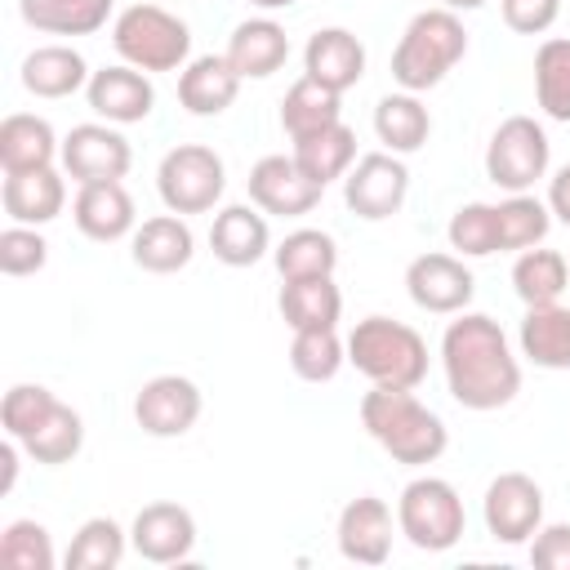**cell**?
<instances>
[{"mask_svg":"<svg viewBox=\"0 0 570 570\" xmlns=\"http://www.w3.org/2000/svg\"><path fill=\"white\" fill-rule=\"evenodd\" d=\"M441 370L450 396L476 414L503 410L521 392V361L503 325L485 312H454L441 334Z\"/></svg>","mask_w":570,"mask_h":570,"instance_id":"obj_1","label":"cell"},{"mask_svg":"<svg viewBox=\"0 0 570 570\" xmlns=\"http://www.w3.org/2000/svg\"><path fill=\"white\" fill-rule=\"evenodd\" d=\"M361 428L374 436L383 454H392L405 468L436 463L450 445V428L436 410H428L414 387H370L361 396Z\"/></svg>","mask_w":570,"mask_h":570,"instance_id":"obj_2","label":"cell"},{"mask_svg":"<svg viewBox=\"0 0 570 570\" xmlns=\"http://www.w3.org/2000/svg\"><path fill=\"white\" fill-rule=\"evenodd\" d=\"M468 53V31L463 18L445 4L423 9L405 22L396 49H392V80L410 94H423L432 85H441Z\"/></svg>","mask_w":570,"mask_h":570,"instance_id":"obj_3","label":"cell"},{"mask_svg":"<svg viewBox=\"0 0 570 570\" xmlns=\"http://www.w3.org/2000/svg\"><path fill=\"white\" fill-rule=\"evenodd\" d=\"M347 361L379 387H419L428 379V343L414 325L365 316L347 334Z\"/></svg>","mask_w":570,"mask_h":570,"instance_id":"obj_4","label":"cell"},{"mask_svg":"<svg viewBox=\"0 0 570 570\" xmlns=\"http://www.w3.org/2000/svg\"><path fill=\"white\" fill-rule=\"evenodd\" d=\"M111 45L120 53V62L138 67V71H183L191 58V31L178 13L160 9V4H129L116 13L111 22Z\"/></svg>","mask_w":570,"mask_h":570,"instance_id":"obj_5","label":"cell"},{"mask_svg":"<svg viewBox=\"0 0 570 570\" xmlns=\"http://www.w3.org/2000/svg\"><path fill=\"white\" fill-rule=\"evenodd\" d=\"M396 530L419 552H450L468 530L459 490L445 476H414L396 499Z\"/></svg>","mask_w":570,"mask_h":570,"instance_id":"obj_6","label":"cell"},{"mask_svg":"<svg viewBox=\"0 0 570 570\" xmlns=\"http://www.w3.org/2000/svg\"><path fill=\"white\" fill-rule=\"evenodd\" d=\"M227 187V165L214 147L205 142H178L165 151L160 169H156V191L165 200L169 214H209L223 200Z\"/></svg>","mask_w":570,"mask_h":570,"instance_id":"obj_7","label":"cell"},{"mask_svg":"<svg viewBox=\"0 0 570 570\" xmlns=\"http://www.w3.org/2000/svg\"><path fill=\"white\" fill-rule=\"evenodd\" d=\"M548 160H552L548 129H543L534 116H508V120L490 134V147H485V178H490L494 187H503L508 196H512V191H530V187L548 174Z\"/></svg>","mask_w":570,"mask_h":570,"instance_id":"obj_8","label":"cell"},{"mask_svg":"<svg viewBox=\"0 0 570 570\" xmlns=\"http://www.w3.org/2000/svg\"><path fill=\"white\" fill-rule=\"evenodd\" d=\"M62 174L85 187V183H120L134 165V151H129V138L116 129V125H71V134L62 138V156H58Z\"/></svg>","mask_w":570,"mask_h":570,"instance_id":"obj_9","label":"cell"},{"mask_svg":"<svg viewBox=\"0 0 570 570\" xmlns=\"http://www.w3.org/2000/svg\"><path fill=\"white\" fill-rule=\"evenodd\" d=\"M481 517H485L490 539H499L508 548L530 543L534 530L543 525V490H539V481L525 476V472H499L485 485Z\"/></svg>","mask_w":570,"mask_h":570,"instance_id":"obj_10","label":"cell"},{"mask_svg":"<svg viewBox=\"0 0 570 570\" xmlns=\"http://www.w3.org/2000/svg\"><path fill=\"white\" fill-rule=\"evenodd\" d=\"M405 191H410V169L401 156L392 151H370L361 156L347 178H343V200L356 218L365 223H383L392 218L401 205H405Z\"/></svg>","mask_w":570,"mask_h":570,"instance_id":"obj_11","label":"cell"},{"mask_svg":"<svg viewBox=\"0 0 570 570\" xmlns=\"http://www.w3.org/2000/svg\"><path fill=\"white\" fill-rule=\"evenodd\" d=\"M200 410H205V396L187 374H156L134 396V423L160 441L187 436L196 428Z\"/></svg>","mask_w":570,"mask_h":570,"instance_id":"obj_12","label":"cell"},{"mask_svg":"<svg viewBox=\"0 0 570 570\" xmlns=\"http://www.w3.org/2000/svg\"><path fill=\"white\" fill-rule=\"evenodd\" d=\"M405 294L414 307L432 316H454V312H468L476 294V276L459 254H419L405 267Z\"/></svg>","mask_w":570,"mask_h":570,"instance_id":"obj_13","label":"cell"},{"mask_svg":"<svg viewBox=\"0 0 570 570\" xmlns=\"http://www.w3.org/2000/svg\"><path fill=\"white\" fill-rule=\"evenodd\" d=\"M245 187H249V200L263 214H276V218H303V214H312L321 205V191H325L321 183H312L298 169L294 156H281V151L254 160Z\"/></svg>","mask_w":570,"mask_h":570,"instance_id":"obj_14","label":"cell"},{"mask_svg":"<svg viewBox=\"0 0 570 570\" xmlns=\"http://www.w3.org/2000/svg\"><path fill=\"white\" fill-rule=\"evenodd\" d=\"M129 548L151 561V566H174V561H187L191 548H196V517L183 508V503H169V499H156L147 508H138L134 525H129Z\"/></svg>","mask_w":570,"mask_h":570,"instance_id":"obj_15","label":"cell"},{"mask_svg":"<svg viewBox=\"0 0 570 570\" xmlns=\"http://www.w3.org/2000/svg\"><path fill=\"white\" fill-rule=\"evenodd\" d=\"M85 98H89L94 116H102L107 125H138L156 107V85L147 80V71L120 62V67L94 71L85 85Z\"/></svg>","mask_w":570,"mask_h":570,"instance_id":"obj_16","label":"cell"},{"mask_svg":"<svg viewBox=\"0 0 570 570\" xmlns=\"http://www.w3.org/2000/svg\"><path fill=\"white\" fill-rule=\"evenodd\" d=\"M338 552L356 566H383L392 557V508L379 494H361L338 512Z\"/></svg>","mask_w":570,"mask_h":570,"instance_id":"obj_17","label":"cell"},{"mask_svg":"<svg viewBox=\"0 0 570 570\" xmlns=\"http://www.w3.org/2000/svg\"><path fill=\"white\" fill-rule=\"evenodd\" d=\"M209 249L227 267H254L272 249L267 214L254 200L249 205H223L214 214V227H209Z\"/></svg>","mask_w":570,"mask_h":570,"instance_id":"obj_18","label":"cell"},{"mask_svg":"<svg viewBox=\"0 0 570 570\" xmlns=\"http://www.w3.org/2000/svg\"><path fill=\"white\" fill-rule=\"evenodd\" d=\"M303 76L347 94L361 76H365V45L347 31V27H321L307 36L303 49Z\"/></svg>","mask_w":570,"mask_h":570,"instance_id":"obj_19","label":"cell"},{"mask_svg":"<svg viewBox=\"0 0 570 570\" xmlns=\"http://www.w3.org/2000/svg\"><path fill=\"white\" fill-rule=\"evenodd\" d=\"M71 218L80 227V236L111 245L125 240L134 232V196L125 191V183H85L71 200Z\"/></svg>","mask_w":570,"mask_h":570,"instance_id":"obj_20","label":"cell"},{"mask_svg":"<svg viewBox=\"0 0 570 570\" xmlns=\"http://www.w3.org/2000/svg\"><path fill=\"white\" fill-rule=\"evenodd\" d=\"M0 200H4V214L9 223H27V227H45L62 214L67 205V183L62 174L49 165V169H22V174H4V187H0Z\"/></svg>","mask_w":570,"mask_h":570,"instance_id":"obj_21","label":"cell"},{"mask_svg":"<svg viewBox=\"0 0 570 570\" xmlns=\"http://www.w3.org/2000/svg\"><path fill=\"white\" fill-rule=\"evenodd\" d=\"M129 254L142 272H156V276H169V272H183L196 254V236L187 227L183 214H156L147 218L142 227H134V240H129Z\"/></svg>","mask_w":570,"mask_h":570,"instance_id":"obj_22","label":"cell"},{"mask_svg":"<svg viewBox=\"0 0 570 570\" xmlns=\"http://www.w3.org/2000/svg\"><path fill=\"white\" fill-rule=\"evenodd\" d=\"M285 58H289V36L276 18H245L227 40V62L236 67L240 80H267L285 67Z\"/></svg>","mask_w":570,"mask_h":570,"instance_id":"obj_23","label":"cell"},{"mask_svg":"<svg viewBox=\"0 0 570 570\" xmlns=\"http://www.w3.org/2000/svg\"><path fill=\"white\" fill-rule=\"evenodd\" d=\"M240 94V76L227 53H200L178 71V102L191 116H223Z\"/></svg>","mask_w":570,"mask_h":570,"instance_id":"obj_24","label":"cell"},{"mask_svg":"<svg viewBox=\"0 0 570 570\" xmlns=\"http://www.w3.org/2000/svg\"><path fill=\"white\" fill-rule=\"evenodd\" d=\"M62 156V142L53 134V125L36 111H13L0 120V165L4 174H22V169H49Z\"/></svg>","mask_w":570,"mask_h":570,"instance_id":"obj_25","label":"cell"},{"mask_svg":"<svg viewBox=\"0 0 570 570\" xmlns=\"http://www.w3.org/2000/svg\"><path fill=\"white\" fill-rule=\"evenodd\" d=\"M89 62L71 45H40L22 58V89L36 98H71L89 85Z\"/></svg>","mask_w":570,"mask_h":570,"instance_id":"obj_26","label":"cell"},{"mask_svg":"<svg viewBox=\"0 0 570 570\" xmlns=\"http://www.w3.org/2000/svg\"><path fill=\"white\" fill-rule=\"evenodd\" d=\"M276 307H281L289 330H338L343 294H338L334 276H303V281L281 285Z\"/></svg>","mask_w":570,"mask_h":570,"instance_id":"obj_27","label":"cell"},{"mask_svg":"<svg viewBox=\"0 0 570 570\" xmlns=\"http://www.w3.org/2000/svg\"><path fill=\"white\" fill-rule=\"evenodd\" d=\"M517 343L521 356L534 361L539 370H570V307L566 303L525 307Z\"/></svg>","mask_w":570,"mask_h":570,"instance_id":"obj_28","label":"cell"},{"mask_svg":"<svg viewBox=\"0 0 570 570\" xmlns=\"http://www.w3.org/2000/svg\"><path fill=\"white\" fill-rule=\"evenodd\" d=\"M289 156L298 160V169L312 183L330 187L334 178H347V169L356 165V134H352V125L338 120V125H325V129H316L307 138H294Z\"/></svg>","mask_w":570,"mask_h":570,"instance_id":"obj_29","label":"cell"},{"mask_svg":"<svg viewBox=\"0 0 570 570\" xmlns=\"http://www.w3.org/2000/svg\"><path fill=\"white\" fill-rule=\"evenodd\" d=\"M116 0H18L27 27L45 36H94L107 27Z\"/></svg>","mask_w":570,"mask_h":570,"instance_id":"obj_30","label":"cell"},{"mask_svg":"<svg viewBox=\"0 0 570 570\" xmlns=\"http://www.w3.org/2000/svg\"><path fill=\"white\" fill-rule=\"evenodd\" d=\"M338 120H343V94L312 80V76L294 80L281 98V129L289 138H307V134H316L325 125H338Z\"/></svg>","mask_w":570,"mask_h":570,"instance_id":"obj_31","label":"cell"},{"mask_svg":"<svg viewBox=\"0 0 570 570\" xmlns=\"http://www.w3.org/2000/svg\"><path fill=\"white\" fill-rule=\"evenodd\" d=\"M374 134H379V142H383L392 156H410V151H419V147L428 142L432 116H428V107L419 102V94L401 89V94L379 98V107H374Z\"/></svg>","mask_w":570,"mask_h":570,"instance_id":"obj_32","label":"cell"},{"mask_svg":"<svg viewBox=\"0 0 570 570\" xmlns=\"http://www.w3.org/2000/svg\"><path fill=\"white\" fill-rule=\"evenodd\" d=\"M566 285H570V263H566V254L543 249V245L517 254V263H512V289H517V298H521L525 307L561 303Z\"/></svg>","mask_w":570,"mask_h":570,"instance_id":"obj_33","label":"cell"},{"mask_svg":"<svg viewBox=\"0 0 570 570\" xmlns=\"http://www.w3.org/2000/svg\"><path fill=\"white\" fill-rule=\"evenodd\" d=\"M18 445H22L27 459H36V463H45V468H62V463H71V459L80 454V445H85V419H80L71 405L58 401Z\"/></svg>","mask_w":570,"mask_h":570,"instance_id":"obj_34","label":"cell"},{"mask_svg":"<svg viewBox=\"0 0 570 570\" xmlns=\"http://www.w3.org/2000/svg\"><path fill=\"white\" fill-rule=\"evenodd\" d=\"M494 218H499V254L534 249V245H543V236L552 227L548 200H539L530 191H512L508 200H499L494 205Z\"/></svg>","mask_w":570,"mask_h":570,"instance_id":"obj_35","label":"cell"},{"mask_svg":"<svg viewBox=\"0 0 570 570\" xmlns=\"http://www.w3.org/2000/svg\"><path fill=\"white\" fill-rule=\"evenodd\" d=\"M272 258H276L281 281L334 276V267H338V245H334V236L321 232V227H298V232H289V236L272 249Z\"/></svg>","mask_w":570,"mask_h":570,"instance_id":"obj_36","label":"cell"},{"mask_svg":"<svg viewBox=\"0 0 570 570\" xmlns=\"http://www.w3.org/2000/svg\"><path fill=\"white\" fill-rule=\"evenodd\" d=\"M125 548H129V530H120V521L89 517L71 534V548L62 561H67V570H116L125 561Z\"/></svg>","mask_w":570,"mask_h":570,"instance_id":"obj_37","label":"cell"},{"mask_svg":"<svg viewBox=\"0 0 570 570\" xmlns=\"http://www.w3.org/2000/svg\"><path fill=\"white\" fill-rule=\"evenodd\" d=\"M534 98L548 120L570 125V36H552L534 53Z\"/></svg>","mask_w":570,"mask_h":570,"instance_id":"obj_38","label":"cell"},{"mask_svg":"<svg viewBox=\"0 0 570 570\" xmlns=\"http://www.w3.org/2000/svg\"><path fill=\"white\" fill-rule=\"evenodd\" d=\"M347 361V343L338 338V330H294L289 343V370L303 383H330Z\"/></svg>","mask_w":570,"mask_h":570,"instance_id":"obj_39","label":"cell"},{"mask_svg":"<svg viewBox=\"0 0 570 570\" xmlns=\"http://www.w3.org/2000/svg\"><path fill=\"white\" fill-rule=\"evenodd\" d=\"M445 240L459 258H490L499 254V218H494V205L485 200H468L454 209L450 227H445Z\"/></svg>","mask_w":570,"mask_h":570,"instance_id":"obj_40","label":"cell"},{"mask_svg":"<svg viewBox=\"0 0 570 570\" xmlns=\"http://www.w3.org/2000/svg\"><path fill=\"white\" fill-rule=\"evenodd\" d=\"M53 539H49V530L40 525V521H31V517H18V521H9L4 525V534H0V566H9V570H53Z\"/></svg>","mask_w":570,"mask_h":570,"instance_id":"obj_41","label":"cell"},{"mask_svg":"<svg viewBox=\"0 0 570 570\" xmlns=\"http://www.w3.org/2000/svg\"><path fill=\"white\" fill-rule=\"evenodd\" d=\"M53 405H58V396L49 387H40V383H13L4 392V401H0V423H4V432L13 441H22Z\"/></svg>","mask_w":570,"mask_h":570,"instance_id":"obj_42","label":"cell"},{"mask_svg":"<svg viewBox=\"0 0 570 570\" xmlns=\"http://www.w3.org/2000/svg\"><path fill=\"white\" fill-rule=\"evenodd\" d=\"M49 263V240L27 227V223H9L0 232V272L4 276H36Z\"/></svg>","mask_w":570,"mask_h":570,"instance_id":"obj_43","label":"cell"},{"mask_svg":"<svg viewBox=\"0 0 570 570\" xmlns=\"http://www.w3.org/2000/svg\"><path fill=\"white\" fill-rule=\"evenodd\" d=\"M499 9L517 36H543L561 18V0H499Z\"/></svg>","mask_w":570,"mask_h":570,"instance_id":"obj_44","label":"cell"},{"mask_svg":"<svg viewBox=\"0 0 570 570\" xmlns=\"http://www.w3.org/2000/svg\"><path fill=\"white\" fill-rule=\"evenodd\" d=\"M530 561L539 570H570V525L566 521L539 525L530 539Z\"/></svg>","mask_w":570,"mask_h":570,"instance_id":"obj_45","label":"cell"},{"mask_svg":"<svg viewBox=\"0 0 570 570\" xmlns=\"http://www.w3.org/2000/svg\"><path fill=\"white\" fill-rule=\"evenodd\" d=\"M548 209H552V218H561L570 227V165H561L552 174V183H548Z\"/></svg>","mask_w":570,"mask_h":570,"instance_id":"obj_46","label":"cell"},{"mask_svg":"<svg viewBox=\"0 0 570 570\" xmlns=\"http://www.w3.org/2000/svg\"><path fill=\"white\" fill-rule=\"evenodd\" d=\"M18 450H22V445H18L13 436L0 445V468H4V476H0V494H9L13 481H18Z\"/></svg>","mask_w":570,"mask_h":570,"instance_id":"obj_47","label":"cell"},{"mask_svg":"<svg viewBox=\"0 0 570 570\" xmlns=\"http://www.w3.org/2000/svg\"><path fill=\"white\" fill-rule=\"evenodd\" d=\"M445 9H454V13H472V9H481L485 0H441Z\"/></svg>","mask_w":570,"mask_h":570,"instance_id":"obj_48","label":"cell"},{"mask_svg":"<svg viewBox=\"0 0 570 570\" xmlns=\"http://www.w3.org/2000/svg\"><path fill=\"white\" fill-rule=\"evenodd\" d=\"M254 9H263V13H272V9H289L294 0H249Z\"/></svg>","mask_w":570,"mask_h":570,"instance_id":"obj_49","label":"cell"}]
</instances>
